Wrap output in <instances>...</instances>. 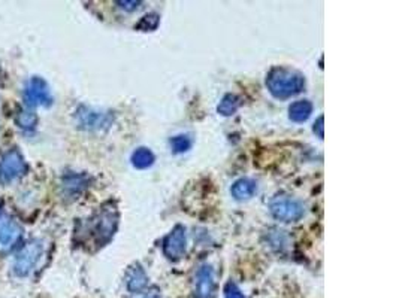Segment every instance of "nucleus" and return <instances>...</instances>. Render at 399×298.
<instances>
[{
    "mask_svg": "<svg viewBox=\"0 0 399 298\" xmlns=\"http://www.w3.org/2000/svg\"><path fill=\"white\" fill-rule=\"evenodd\" d=\"M266 87L275 99L284 100L302 92L305 87V78L299 72L286 67H274L266 77Z\"/></svg>",
    "mask_w": 399,
    "mask_h": 298,
    "instance_id": "f257e3e1",
    "label": "nucleus"
},
{
    "mask_svg": "<svg viewBox=\"0 0 399 298\" xmlns=\"http://www.w3.org/2000/svg\"><path fill=\"white\" fill-rule=\"evenodd\" d=\"M43 255V242L41 238L28 241L17 253L14 260L12 270L17 277H26L31 275Z\"/></svg>",
    "mask_w": 399,
    "mask_h": 298,
    "instance_id": "f03ea898",
    "label": "nucleus"
},
{
    "mask_svg": "<svg viewBox=\"0 0 399 298\" xmlns=\"http://www.w3.org/2000/svg\"><path fill=\"white\" fill-rule=\"evenodd\" d=\"M27 172V164L18 149H9L0 158V184L8 185Z\"/></svg>",
    "mask_w": 399,
    "mask_h": 298,
    "instance_id": "7ed1b4c3",
    "label": "nucleus"
},
{
    "mask_svg": "<svg viewBox=\"0 0 399 298\" xmlns=\"http://www.w3.org/2000/svg\"><path fill=\"white\" fill-rule=\"evenodd\" d=\"M24 100L28 108H48L53 103V96L48 82L41 78V77H33L31 81L27 82L26 89H24Z\"/></svg>",
    "mask_w": 399,
    "mask_h": 298,
    "instance_id": "20e7f679",
    "label": "nucleus"
},
{
    "mask_svg": "<svg viewBox=\"0 0 399 298\" xmlns=\"http://www.w3.org/2000/svg\"><path fill=\"white\" fill-rule=\"evenodd\" d=\"M270 209H271V214L277 219L284 222H297L305 214L304 204L299 200L287 196H277L275 199H272Z\"/></svg>",
    "mask_w": 399,
    "mask_h": 298,
    "instance_id": "39448f33",
    "label": "nucleus"
},
{
    "mask_svg": "<svg viewBox=\"0 0 399 298\" xmlns=\"http://www.w3.org/2000/svg\"><path fill=\"white\" fill-rule=\"evenodd\" d=\"M117 221H118V215L114 207L103 209L102 212H99V215H96V218L93 221L92 231H93V236L96 238L97 245L102 246L112 237V234L117 228Z\"/></svg>",
    "mask_w": 399,
    "mask_h": 298,
    "instance_id": "423d86ee",
    "label": "nucleus"
},
{
    "mask_svg": "<svg viewBox=\"0 0 399 298\" xmlns=\"http://www.w3.org/2000/svg\"><path fill=\"white\" fill-rule=\"evenodd\" d=\"M23 233V227L16 219L8 215H0V252L6 253L16 248L21 241Z\"/></svg>",
    "mask_w": 399,
    "mask_h": 298,
    "instance_id": "0eeeda50",
    "label": "nucleus"
},
{
    "mask_svg": "<svg viewBox=\"0 0 399 298\" xmlns=\"http://www.w3.org/2000/svg\"><path fill=\"white\" fill-rule=\"evenodd\" d=\"M216 295V273L208 264L199 267L195 276L193 298H214Z\"/></svg>",
    "mask_w": 399,
    "mask_h": 298,
    "instance_id": "6e6552de",
    "label": "nucleus"
},
{
    "mask_svg": "<svg viewBox=\"0 0 399 298\" xmlns=\"http://www.w3.org/2000/svg\"><path fill=\"white\" fill-rule=\"evenodd\" d=\"M187 249V237L186 228L183 226H176L165 238L164 253L169 260H180Z\"/></svg>",
    "mask_w": 399,
    "mask_h": 298,
    "instance_id": "1a4fd4ad",
    "label": "nucleus"
},
{
    "mask_svg": "<svg viewBox=\"0 0 399 298\" xmlns=\"http://www.w3.org/2000/svg\"><path fill=\"white\" fill-rule=\"evenodd\" d=\"M77 123L84 130H102L111 126L112 118L108 114L88 108H81L77 112Z\"/></svg>",
    "mask_w": 399,
    "mask_h": 298,
    "instance_id": "9d476101",
    "label": "nucleus"
},
{
    "mask_svg": "<svg viewBox=\"0 0 399 298\" xmlns=\"http://www.w3.org/2000/svg\"><path fill=\"white\" fill-rule=\"evenodd\" d=\"M126 283H127V289L130 292H139L147 287V283H149V277H147L145 272L142 270V267L137 264L129 270Z\"/></svg>",
    "mask_w": 399,
    "mask_h": 298,
    "instance_id": "9b49d317",
    "label": "nucleus"
},
{
    "mask_svg": "<svg viewBox=\"0 0 399 298\" xmlns=\"http://www.w3.org/2000/svg\"><path fill=\"white\" fill-rule=\"evenodd\" d=\"M256 189H257V185L255 181H251V179H240V181H236L233 185H232V196L236 199V200H248L251 199L256 194Z\"/></svg>",
    "mask_w": 399,
    "mask_h": 298,
    "instance_id": "f8f14e48",
    "label": "nucleus"
},
{
    "mask_svg": "<svg viewBox=\"0 0 399 298\" xmlns=\"http://www.w3.org/2000/svg\"><path fill=\"white\" fill-rule=\"evenodd\" d=\"M313 112V104L308 100H299L292 103L289 108V116L293 123H304Z\"/></svg>",
    "mask_w": 399,
    "mask_h": 298,
    "instance_id": "ddd939ff",
    "label": "nucleus"
},
{
    "mask_svg": "<svg viewBox=\"0 0 399 298\" xmlns=\"http://www.w3.org/2000/svg\"><path fill=\"white\" fill-rule=\"evenodd\" d=\"M154 162V154L149 148H138L135 153L132 154V164L137 169H149Z\"/></svg>",
    "mask_w": 399,
    "mask_h": 298,
    "instance_id": "4468645a",
    "label": "nucleus"
},
{
    "mask_svg": "<svg viewBox=\"0 0 399 298\" xmlns=\"http://www.w3.org/2000/svg\"><path fill=\"white\" fill-rule=\"evenodd\" d=\"M240 104H241V100H240L238 96H235V94H226L223 99H221L217 111H218L220 115L230 116V115H233L236 111H238Z\"/></svg>",
    "mask_w": 399,
    "mask_h": 298,
    "instance_id": "2eb2a0df",
    "label": "nucleus"
},
{
    "mask_svg": "<svg viewBox=\"0 0 399 298\" xmlns=\"http://www.w3.org/2000/svg\"><path fill=\"white\" fill-rule=\"evenodd\" d=\"M16 124L21 128V130H33L38 124V115L33 111L28 109H21L17 112L16 115Z\"/></svg>",
    "mask_w": 399,
    "mask_h": 298,
    "instance_id": "dca6fc26",
    "label": "nucleus"
},
{
    "mask_svg": "<svg viewBox=\"0 0 399 298\" xmlns=\"http://www.w3.org/2000/svg\"><path fill=\"white\" fill-rule=\"evenodd\" d=\"M191 146V139L187 134H180V136H175L171 139V148L175 154H181L188 151Z\"/></svg>",
    "mask_w": 399,
    "mask_h": 298,
    "instance_id": "f3484780",
    "label": "nucleus"
},
{
    "mask_svg": "<svg viewBox=\"0 0 399 298\" xmlns=\"http://www.w3.org/2000/svg\"><path fill=\"white\" fill-rule=\"evenodd\" d=\"M159 15L157 13H149V15H145V17L139 21V24L137 26L139 30H142V32H151V30L157 28L159 26Z\"/></svg>",
    "mask_w": 399,
    "mask_h": 298,
    "instance_id": "a211bd4d",
    "label": "nucleus"
},
{
    "mask_svg": "<svg viewBox=\"0 0 399 298\" xmlns=\"http://www.w3.org/2000/svg\"><path fill=\"white\" fill-rule=\"evenodd\" d=\"M225 298H245V297L233 282H229L225 288Z\"/></svg>",
    "mask_w": 399,
    "mask_h": 298,
    "instance_id": "6ab92c4d",
    "label": "nucleus"
},
{
    "mask_svg": "<svg viewBox=\"0 0 399 298\" xmlns=\"http://www.w3.org/2000/svg\"><path fill=\"white\" fill-rule=\"evenodd\" d=\"M117 5L120 6L122 9H124V11H137L138 8H139V5H141V2H137V0H132V2H117Z\"/></svg>",
    "mask_w": 399,
    "mask_h": 298,
    "instance_id": "aec40b11",
    "label": "nucleus"
},
{
    "mask_svg": "<svg viewBox=\"0 0 399 298\" xmlns=\"http://www.w3.org/2000/svg\"><path fill=\"white\" fill-rule=\"evenodd\" d=\"M323 123H324V118H323V116H319V119H317L316 124H314V133L317 134V136H319L320 139H323V136H324Z\"/></svg>",
    "mask_w": 399,
    "mask_h": 298,
    "instance_id": "412c9836",
    "label": "nucleus"
},
{
    "mask_svg": "<svg viewBox=\"0 0 399 298\" xmlns=\"http://www.w3.org/2000/svg\"><path fill=\"white\" fill-rule=\"evenodd\" d=\"M144 298H160V297L156 295V294H151V295H147V297H144Z\"/></svg>",
    "mask_w": 399,
    "mask_h": 298,
    "instance_id": "4be33fe9",
    "label": "nucleus"
}]
</instances>
